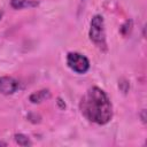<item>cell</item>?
Returning a JSON list of instances; mask_svg holds the SVG:
<instances>
[{"instance_id": "cell-1", "label": "cell", "mask_w": 147, "mask_h": 147, "mask_svg": "<svg viewBox=\"0 0 147 147\" xmlns=\"http://www.w3.org/2000/svg\"><path fill=\"white\" fill-rule=\"evenodd\" d=\"M82 115L98 125H106L113 118V105L108 94L100 87H90L79 102Z\"/></svg>"}, {"instance_id": "cell-2", "label": "cell", "mask_w": 147, "mask_h": 147, "mask_svg": "<svg viewBox=\"0 0 147 147\" xmlns=\"http://www.w3.org/2000/svg\"><path fill=\"white\" fill-rule=\"evenodd\" d=\"M88 37H90V40L101 52L108 51L107 39H106V30H105V21L101 15L96 14L92 17L91 23H90Z\"/></svg>"}, {"instance_id": "cell-3", "label": "cell", "mask_w": 147, "mask_h": 147, "mask_svg": "<svg viewBox=\"0 0 147 147\" xmlns=\"http://www.w3.org/2000/svg\"><path fill=\"white\" fill-rule=\"evenodd\" d=\"M67 65L79 75L86 74L91 67L88 59L78 52H70L67 54Z\"/></svg>"}, {"instance_id": "cell-4", "label": "cell", "mask_w": 147, "mask_h": 147, "mask_svg": "<svg viewBox=\"0 0 147 147\" xmlns=\"http://www.w3.org/2000/svg\"><path fill=\"white\" fill-rule=\"evenodd\" d=\"M20 88V82L14 77L2 76L0 77V94L10 95Z\"/></svg>"}, {"instance_id": "cell-5", "label": "cell", "mask_w": 147, "mask_h": 147, "mask_svg": "<svg viewBox=\"0 0 147 147\" xmlns=\"http://www.w3.org/2000/svg\"><path fill=\"white\" fill-rule=\"evenodd\" d=\"M52 94L49 92V90L47 88H44V90H39L37 92H33L32 94H30L29 96V100L32 102V103H41L48 99H51Z\"/></svg>"}, {"instance_id": "cell-6", "label": "cell", "mask_w": 147, "mask_h": 147, "mask_svg": "<svg viewBox=\"0 0 147 147\" xmlns=\"http://www.w3.org/2000/svg\"><path fill=\"white\" fill-rule=\"evenodd\" d=\"M39 5L38 0H10V7L14 9L34 8Z\"/></svg>"}, {"instance_id": "cell-7", "label": "cell", "mask_w": 147, "mask_h": 147, "mask_svg": "<svg viewBox=\"0 0 147 147\" xmlns=\"http://www.w3.org/2000/svg\"><path fill=\"white\" fill-rule=\"evenodd\" d=\"M14 140L16 141V144H18L20 146H31L32 142L30 140V138L23 133H16L14 136Z\"/></svg>"}, {"instance_id": "cell-8", "label": "cell", "mask_w": 147, "mask_h": 147, "mask_svg": "<svg viewBox=\"0 0 147 147\" xmlns=\"http://www.w3.org/2000/svg\"><path fill=\"white\" fill-rule=\"evenodd\" d=\"M0 146H7V144L3 142V141H0Z\"/></svg>"}, {"instance_id": "cell-9", "label": "cell", "mask_w": 147, "mask_h": 147, "mask_svg": "<svg viewBox=\"0 0 147 147\" xmlns=\"http://www.w3.org/2000/svg\"><path fill=\"white\" fill-rule=\"evenodd\" d=\"M1 18H2V11H0V21H1Z\"/></svg>"}]
</instances>
